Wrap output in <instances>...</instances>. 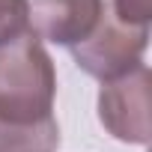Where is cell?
Returning a JSON list of instances; mask_svg holds the SVG:
<instances>
[{"mask_svg":"<svg viewBox=\"0 0 152 152\" xmlns=\"http://www.w3.org/2000/svg\"><path fill=\"white\" fill-rule=\"evenodd\" d=\"M60 125L51 116L36 122H3L0 119V152H57Z\"/></svg>","mask_w":152,"mask_h":152,"instance_id":"cell-5","label":"cell"},{"mask_svg":"<svg viewBox=\"0 0 152 152\" xmlns=\"http://www.w3.org/2000/svg\"><path fill=\"white\" fill-rule=\"evenodd\" d=\"M27 9L30 33L39 42L72 48L96 30L104 0H27Z\"/></svg>","mask_w":152,"mask_h":152,"instance_id":"cell-4","label":"cell"},{"mask_svg":"<svg viewBox=\"0 0 152 152\" xmlns=\"http://www.w3.org/2000/svg\"><path fill=\"white\" fill-rule=\"evenodd\" d=\"M57 72L45 45L27 30L0 45V119L36 122L54 113Z\"/></svg>","mask_w":152,"mask_h":152,"instance_id":"cell-1","label":"cell"},{"mask_svg":"<svg viewBox=\"0 0 152 152\" xmlns=\"http://www.w3.org/2000/svg\"><path fill=\"white\" fill-rule=\"evenodd\" d=\"M146 45H149V27L122 24L104 3L96 30L84 42L72 45V60L78 63L81 72H87L90 78H99L104 84V81L122 78L131 69L143 66Z\"/></svg>","mask_w":152,"mask_h":152,"instance_id":"cell-2","label":"cell"},{"mask_svg":"<svg viewBox=\"0 0 152 152\" xmlns=\"http://www.w3.org/2000/svg\"><path fill=\"white\" fill-rule=\"evenodd\" d=\"M110 12L131 27H149L152 18V0H110Z\"/></svg>","mask_w":152,"mask_h":152,"instance_id":"cell-7","label":"cell"},{"mask_svg":"<svg viewBox=\"0 0 152 152\" xmlns=\"http://www.w3.org/2000/svg\"><path fill=\"white\" fill-rule=\"evenodd\" d=\"M99 122L122 143H149V69L146 63L122 78L104 81L99 93Z\"/></svg>","mask_w":152,"mask_h":152,"instance_id":"cell-3","label":"cell"},{"mask_svg":"<svg viewBox=\"0 0 152 152\" xmlns=\"http://www.w3.org/2000/svg\"><path fill=\"white\" fill-rule=\"evenodd\" d=\"M30 30L27 0H0V45H6Z\"/></svg>","mask_w":152,"mask_h":152,"instance_id":"cell-6","label":"cell"}]
</instances>
